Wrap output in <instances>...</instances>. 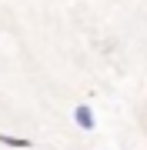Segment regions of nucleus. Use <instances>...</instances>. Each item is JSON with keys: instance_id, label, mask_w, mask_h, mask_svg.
<instances>
[{"instance_id": "2", "label": "nucleus", "mask_w": 147, "mask_h": 150, "mask_svg": "<svg viewBox=\"0 0 147 150\" xmlns=\"http://www.w3.org/2000/svg\"><path fill=\"white\" fill-rule=\"evenodd\" d=\"M0 144H4V147H13V150H27L30 140L27 137H13V134H0Z\"/></svg>"}, {"instance_id": "1", "label": "nucleus", "mask_w": 147, "mask_h": 150, "mask_svg": "<svg viewBox=\"0 0 147 150\" xmlns=\"http://www.w3.org/2000/svg\"><path fill=\"white\" fill-rule=\"evenodd\" d=\"M74 120H77V127H84V130H94V127H97L94 110L87 107V103H77V107H74Z\"/></svg>"}]
</instances>
